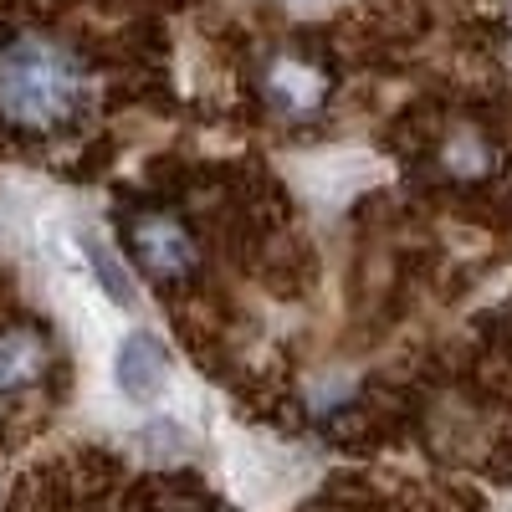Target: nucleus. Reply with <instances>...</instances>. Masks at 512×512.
<instances>
[{"label":"nucleus","mask_w":512,"mask_h":512,"mask_svg":"<svg viewBox=\"0 0 512 512\" xmlns=\"http://www.w3.org/2000/svg\"><path fill=\"white\" fill-rule=\"evenodd\" d=\"M88 77L52 41H16L0 52V118L21 128H57L82 108Z\"/></svg>","instance_id":"obj_1"},{"label":"nucleus","mask_w":512,"mask_h":512,"mask_svg":"<svg viewBox=\"0 0 512 512\" xmlns=\"http://www.w3.org/2000/svg\"><path fill=\"white\" fill-rule=\"evenodd\" d=\"M231 482L246 502L272 507L282 497H292L297 487L308 482V461L287 451L282 441H262V436H241L231 451Z\"/></svg>","instance_id":"obj_2"},{"label":"nucleus","mask_w":512,"mask_h":512,"mask_svg":"<svg viewBox=\"0 0 512 512\" xmlns=\"http://www.w3.org/2000/svg\"><path fill=\"white\" fill-rule=\"evenodd\" d=\"M113 379L134 405H154L169 390V379H175V359H169L164 338L159 333H128L113 354Z\"/></svg>","instance_id":"obj_3"},{"label":"nucleus","mask_w":512,"mask_h":512,"mask_svg":"<svg viewBox=\"0 0 512 512\" xmlns=\"http://www.w3.org/2000/svg\"><path fill=\"white\" fill-rule=\"evenodd\" d=\"M134 246L149 262V272H159V277H175V272L190 267V236H185L180 221H169V216H144L134 226Z\"/></svg>","instance_id":"obj_4"},{"label":"nucleus","mask_w":512,"mask_h":512,"mask_svg":"<svg viewBox=\"0 0 512 512\" xmlns=\"http://www.w3.org/2000/svg\"><path fill=\"white\" fill-rule=\"evenodd\" d=\"M267 93H272V103H277L282 113H313L318 98H323V82H318V72L303 67V62H277L272 77H267Z\"/></svg>","instance_id":"obj_5"},{"label":"nucleus","mask_w":512,"mask_h":512,"mask_svg":"<svg viewBox=\"0 0 512 512\" xmlns=\"http://www.w3.org/2000/svg\"><path fill=\"white\" fill-rule=\"evenodd\" d=\"M47 354L31 333H0V390H16V384L36 379Z\"/></svg>","instance_id":"obj_6"},{"label":"nucleus","mask_w":512,"mask_h":512,"mask_svg":"<svg viewBox=\"0 0 512 512\" xmlns=\"http://www.w3.org/2000/svg\"><path fill=\"white\" fill-rule=\"evenodd\" d=\"M82 251H88V267H93L98 287L113 297V303H118V308H128V303H134V282H128V272L118 267V256H113L103 241H88Z\"/></svg>","instance_id":"obj_7"}]
</instances>
